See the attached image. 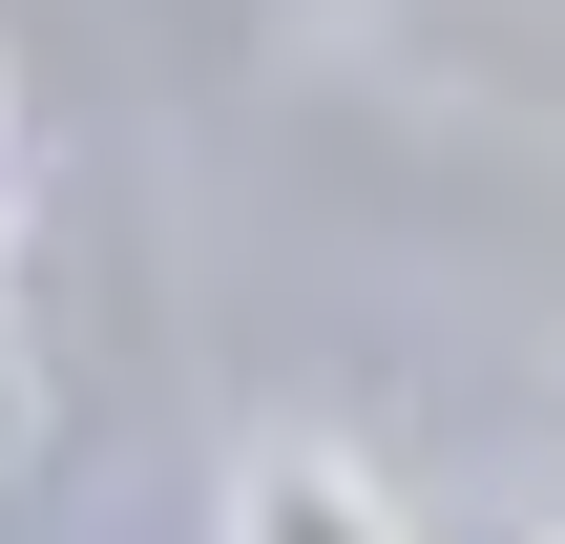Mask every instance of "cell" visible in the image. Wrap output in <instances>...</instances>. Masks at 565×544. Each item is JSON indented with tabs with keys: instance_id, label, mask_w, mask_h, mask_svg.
Returning a JSON list of instances; mask_svg holds the SVG:
<instances>
[{
	"instance_id": "6da1fadb",
	"label": "cell",
	"mask_w": 565,
	"mask_h": 544,
	"mask_svg": "<svg viewBox=\"0 0 565 544\" xmlns=\"http://www.w3.org/2000/svg\"><path fill=\"white\" fill-rule=\"evenodd\" d=\"M231 544H398V503H377L356 461H315V440H273V461L231 482Z\"/></svg>"
},
{
	"instance_id": "7a4b0ae2",
	"label": "cell",
	"mask_w": 565,
	"mask_h": 544,
	"mask_svg": "<svg viewBox=\"0 0 565 544\" xmlns=\"http://www.w3.org/2000/svg\"><path fill=\"white\" fill-rule=\"evenodd\" d=\"M21 231H42V147H21V84H0V273H21Z\"/></svg>"
},
{
	"instance_id": "3957f363",
	"label": "cell",
	"mask_w": 565,
	"mask_h": 544,
	"mask_svg": "<svg viewBox=\"0 0 565 544\" xmlns=\"http://www.w3.org/2000/svg\"><path fill=\"white\" fill-rule=\"evenodd\" d=\"M42 440V356H21V294H0V461Z\"/></svg>"
},
{
	"instance_id": "277c9868",
	"label": "cell",
	"mask_w": 565,
	"mask_h": 544,
	"mask_svg": "<svg viewBox=\"0 0 565 544\" xmlns=\"http://www.w3.org/2000/svg\"><path fill=\"white\" fill-rule=\"evenodd\" d=\"M461 544H545V524H461Z\"/></svg>"
}]
</instances>
